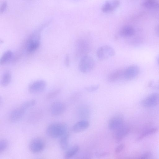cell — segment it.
<instances>
[{"mask_svg": "<svg viewBox=\"0 0 159 159\" xmlns=\"http://www.w3.org/2000/svg\"><path fill=\"white\" fill-rule=\"evenodd\" d=\"M7 6V4L6 1H4L2 3L0 8V12L1 14L3 13L5 11Z\"/></svg>", "mask_w": 159, "mask_h": 159, "instance_id": "cell-30", "label": "cell"}, {"mask_svg": "<svg viewBox=\"0 0 159 159\" xmlns=\"http://www.w3.org/2000/svg\"><path fill=\"white\" fill-rule=\"evenodd\" d=\"M125 147V145L124 144H121L117 146L115 148L114 152L116 154L120 153L122 151Z\"/></svg>", "mask_w": 159, "mask_h": 159, "instance_id": "cell-27", "label": "cell"}, {"mask_svg": "<svg viewBox=\"0 0 159 159\" xmlns=\"http://www.w3.org/2000/svg\"><path fill=\"white\" fill-rule=\"evenodd\" d=\"M155 32L157 35L159 37V25L157 26Z\"/></svg>", "mask_w": 159, "mask_h": 159, "instance_id": "cell-32", "label": "cell"}, {"mask_svg": "<svg viewBox=\"0 0 159 159\" xmlns=\"http://www.w3.org/2000/svg\"><path fill=\"white\" fill-rule=\"evenodd\" d=\"M124 70L119 69L113 71L108 76V80L110 82H115L124 78Z\"/></svg>", "mask_w": 159, "mask_h": 159, "instance_id": "cell-15", "label": "cell"}, {"mask_svg": "<svg viewBox=\"0 0 159 159\" xmlns=\"http://www.w3.org/2000/svg\"><path fill=\"white\" fill-rule=\"evenodd\" d=\"M9 142L5 139H2L0 140V153L5 151L9 146Z\"/></svg>", "mask_w": 159, "mask_h": 159, "instance_id": "cell-24", "label": "cell"}, {"mask_svg": "<svg viewBox=\"0 0 159 159\" xmlns=\"http://www.w3.org/2000/svg\"><path fill=\"white\" fill-rule=\"evenodd\" d=\"M124 123L123 115L120 114H116L111 118L108 123L109 129L114 131Z\"/></svg>", "mask_w": 159, "mask_h": 159, "instance_id": "cell-9", "label": "cell"}, {"mask_svg": "<svg viewBox=\"0 0 159 159\" xmlns=\"http://www.w3.org/2000/svg\"><path fill=\"white\" fill-rule=\"evenodd\" d=\"M95 62L90 56L86 55L82 57L79 62L78 67L80 71L83 73L91 71L94 68Z\"/></svg>", "mask_w": 159, "mask_h": 159, "instance_id": "cell-2", "label": "cell"}, {"mask_svg": "<svg viewBox=\"0 0 159 159\" xmlns=\"http://www.w3.org/2000/svg\"><path fill=\"white\" fill-rule=\"evenodd\" d=\"M159 104V94L153 93L149 95L141 102V105L145 107H155Z\"/></svg>", "mask_w": 159, "mask_h": 159, "instance_id": "cell-8", "label": "cell"}, {"mask_svg": "<svg viewBox=\"0 0 159 159\" xmlns=\"http://www.w3.org/2000/svg\"><path fill=\"white\" fill-rule=\"evenodd\" d=\"M109 154V152H96L95 153V156L98 157H106Z\"/></svg>", "mask_w": 159, "mask_h": 159, "instance_id": "cell-29", "label": "cell"}, {"mask_svg": "<svg viewBox=\"0 0 159 159\" xmlns=\"http://www.w3.org/2000/svg\"><path fill=\"white\" fill-rule=\"evenodd\" d=\"M157 62L158 65L159 66V54L157 57Z\"/></svg>", "mask_w": 159, "mask_h": 159, "instance_id": "cell-33", "label": "cell"}, {"mask_svg": "<svg viewBox=\"0 0 159 159\" xmlns=\"http://www.w3.org/2000/svg\"><path fill=\"white\" fill-rule=\"evenodd\" d=\"M90 125L89 122L87 120H82L76 123L73 126L72 131L75 133H79L88 129Z\"/></svg>", "mask_w": 159, "mask_h": 159, "instance_id": "cell-13", "label": "cell"}, {"mask_svg": "<svg viewBox=\"0 0 159 159\" xmlns=\"http://www.w3.org/2000/svg\"><path fill=\"white\" fill-rule=\"evenodd\" d=\"M60 91V90L57 89L49 93L47 95V98L49 99L54 98L59 94Z\"/></svg>", "mask_w": 159, "mask_h": 159, "instance_id": "cell-26", "label": "cell"}, {"mask_svg": "<svg viewBox=\"0 0 159 159\" xmlns=\"http://www.w3.org/2000/svg\"><path fill=\"white\" fill-rule=\"evenodd\" d=\"M158 129L156 127L149 129L143 132L137 138L136 140L139 141L144 138L154 134L158 131Z\"/></svg>", "mask_w": 159, "mask_h": 159, "instance_id": "cell-22", "label": "cell"}, {"mask_svg": "<svg viewBox=\"0 0 159 159\" xmlns=\"http://www.w3.org/2000/svg\"><path fill=\"white\" fill-rule=\"evenodd\" d=\"M156 9L157 10V11L156 12H157V15H158V16H159V7Z\"/></svg>", "mask_w": 159, "mask_h": 159, "instance_id": "cell-34", "label": "cell"}, {"mask_svg": "<svg viewBox=\"0 0 159 159\" xmlns=\"http://www.w3.org/2000/svg\"><path fill=\"white\" fill-rule=\"evenodd\" d=\"M157 87L159 89V81H158V85Z\"/></svg>", "mask_w": 159, "mask_h": 159, "instance_id": "cell-35", "label": "cell"}, {"mask_svg": "<svg viewBox=\"0 0 159 159\" xmlns=\"http://www.w3.org/2000/svg\"><path fill=\"white\" fill-rule=\"evenodd\" d=\"M120 2L118 0H112L111 1H107L103 5L102 10L104 12H111L118 7Z\"/></svg>", "mask_w": 159, "mask_h": 159, "instance_id": "cell-14", "label": "cell"}, {"mask_svg": "<svg viewBox=\"0 0 159 159\" xmlns=\"http://www.w3.org/2000/svg\"><path fill=\"white\" fill-rule=\"evenodd\" d=\"M64 64L65 66L67 67L70 66V58L68 55H66L64 59Z\"/></svg>", "mask_w": 159, "mask_h": 159, "instance_id": "cell-31", "label": "cell"}, {"mask_svg": "<svg viewBox=\"0 0 159 159\" xmlns=\"http://www.w3.org/2000/svg\"><path fill=\"white\" fill-rule=\"evenodd\" d=\"M90 50V46L88 42L83 39L77 40L75 44V56L77 58H80L87 55Z\"/></svg>", "mask_w": 159, "mask_h": 159, "instance_id": "cell-3", "label": "cell"}, {"mask_svg": "<svg viewBox=\"0 0 159 159\" xmlns=\"http://www.w3.org/2000/svg\"><path fill=\"white\" fill-rule=\"evenodd\" d=\"M152 156V153L149 152H147L141 155L139 158L141 159H149L151 158Z\"/></svg>", "mask_w": 159, "mask_h": 159, "instance_id": "cell-28", "label": "cell"}, {"mask_svg": "<svg viewBox=\"0 0 159 159\" xmlns=\"http://www.w3.org/2000/svg\"><path fill=\"white\" fill-rule=\"evenodd\" d=\"M67 126L62 123H53L47 127L46 133L49 137L53 139L60 138L67 133Z\"/></svg>", "mask_w": 159, "mask_h": 159, "instance_id": "cell-1", "label": "cell"}, {"mask_svg": "<svg viewBox=\"0 0 159 159\" xmlns=\"http://www.w3.org/2000/svg\"><path fill=\"white\" fill-rule=\"evenodd\" d=\"M135 33V30L132 27L129 26H126L121 29L119 34L123 37L129 38L134 35Z\"/></svg>", "mask_w": 159, "mask_h": 159, "instance_id": "cell-16", "label": "cell"}, {"mask_svg": "<svg viewBox=\"0 0 159 159\" xmlns=\"http://www.w3.org/2000/svg\"><path fill=\"white\" fill-rule=\"evenodd\" d=\"M143 5L145 7L151 9L156 10L159 7V3L156 0H145Z\"/></svg>", "mask_w": 159, "mask_h": 159, "instance_id": "cell-21", "label": "cell"}, {"mask_svg": "<svg viewBox=\"0 0 159 159\" xmlns=\"http://www.w3.org/2000/svg\"><path fill=\"white\" fill-rule=\"evenodd\" d=\"M12 78L11 75L9 71H5L3 74L1 80V85L3 87L8 86L11 83Z\"/></svg>", "mask_w": 159, "mask_h": 159, "instance_id": "cell-17", "label": "cell"}, {"mask_svg": "<svg viewBox=\"0 0 159 159\" xmlns=\"http://www.w3.org/2000/svg\"><path fill=\"white\" fill-rule=\"evenodd\" d=\"M100 86V84H98L86 87L84 89L87 91L92 92L98 90Z\"/></svg>", "mask_w": 159, "mask_h": 159, "instance_id": "cell-25", "label": "cell"}, {"mask_svg": "<svg viewBox=\"0 0 159 159\" xmlns=\"http://www.w3.org/2000/svg\"><path fill=\"white\" fill-rule=\"evenodd\" d=\"M115 54L114 49L111 47L104 45L100 47L97 52L98 57L100 60H104L113 57Z\"/></svg>", "mask_w": 159, "mask_h": 159, "instance_id": "cell-4", "label": "cell"}, {"mask_svg": "<svg viewBox=\"0 0 159 159\" xmlns=\"http://www.w3.org/2000/svg\"><path fill=\"white\" fill-rule=\"evenodd\" d=\"M25 111L20 107L13 109L9 115V119L10 121L13 123L20 121L24 116Z\"/></svg>", "mask_w": 159, "mask_h": 159, "instance_id": "cell-11", "label": "cell"}, {"mask_svg": "<svg viewBox=\"0 0 159 159\" xmlns=\"http://www.w3.org/2000/svg\"><path fill=\"white\" fill-rule=\"evenodd\" d=\"M46 86L47 83L44 80H38L30 84L28 87V91L31 94H39L44 91Z\"/></svg>", "mask_w": 159, "mask_h": 159, "instance_id": "cell-6", "label": "cell"}, {"mask_svg": "<svg viewBox=\"0 0 159 159\" xmlns=\"http://www.w3.org/2000/svg\"><path fill=\"white\" fill-rule=\"evenodd\" d=\"M79 149V146L77 145H74L68 149L65 153L64 158L69 159L78 153Z\"/></svg>", "mask_w": 159, "mask_h": 159, "instance_id": "cell-19", "label": "cell"}, {"mask_svg": "<svg viewBox=\"0 0 159 159\" xmlns=\"http://www.w3.org/2000/svg\"><path fill=\"white\" fill-rule=\"evenodd\" d=\"M69 134L66 133L60 138L59 144L60 148L63 150H67L69 147Z\"/></svg>", "mask_w": 159, "mask_h": 159, "instance_id": "cell-18", "label": "cell"}, {"mask_svg": "<svg viewBox=\"0 0 159 159\" xmlns=\"http://www.w3.org/2000/svg\"><path fill=\"white\" fill-rule=\"evenodd\" d=\"M36 103V101L34 99L29 100L25 101L20 106L26 111L27 109L34 106Z\"/></svg>", "mask_w": 159, "mask_h": 159, "instance_id": "cell-23", "label": "cell"}, {"mask_svg": "<svg viewBox=\"0 0 159 159\" xmlns=\"http://www.w3.org/2000/svg\"><path fill=\"white\" fill-rule=\"evenodd\" d=\"M129 128L124 123L117 129L113 131V136L115 141L119 143L129 133Z\"/></svg>", "mask_w": 159, "mask_h": 159, "instance_id": "cell-7", "label": "cell"}, {"mask_svg": "<svg viewBox=\"0 0 159 159\" xmlns=\"http://www.w3.org/2000/svg\"><path fill=\"white\" fill-rule=\"evenodd\" d=\"M13 54L11 50H7L2 55L0 59V64L3 65L10 61L12 58Z\"/></svg>", "mask_w": 159, "mask_h": 159, "instance_id": "cell-20", "label": "cell"}, {"mask_svg": "<svg viewBox=\"0 0 159 159\" xmlns=\"http://www.w3.org/2000/svg\"><path fill=\"white\" fill-rule=\"evenodd\" d=\"M66 109L64 104L62 102L56 101L53 102L50 107L51 114L54 116H58L62 114Z\"/></svg>", "mask_w": 159, "mask_h": 159, "instance_id": "cell-12", "label": "cell"}, {"mask_svg": "<svg viewBox=\"0 0 159 159\" xmlns=\"http://www.w3.org/2000/svg\"><path fill=\"white\" fill-rule=\"evenodd\" d=\"M45 146L44 141L41 138L38 137L31 140L29 144V148L31 152L38 153L43 150Z\"/></svg>", "mask_w": 159, "mask_h": 159, "instance_id": "cell-5", "label": "cell"}, {"mask_svg": "<svg viewBox=\"0 0 159 159\" xmlns=\"http://www.w3.org/2000/svg\"><path fill=\"white\" fill-rule=\"evenodd\" d=\"M139 68L138 66L130 65L124 70V78L127 80H132L139 75Z\"/></svg>", "mask_w": 159, "mask_h": 159, "instance_id": "cell-10", "label": "cell"}]
</instances>
